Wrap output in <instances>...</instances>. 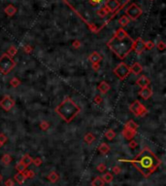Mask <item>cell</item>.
<instances>
[{
    "label": "cell",
    "instance_id": "45",
    "mask_svg": "<svg viewBox=\"0 0 166 186\" xmlns=\"http://www.w3.org/2000/svg\"><path fill=\"white\" fill-rule=\"evenodd\" d=\"M4 184H5V186H15V182H14V180L12 178H8Z\"/></svg>",
    "mask_w": 166,
    "mask_h": 186
},
{
    "label": "cell",
    "instance_id": "24",
    "mask_svg": "<svg viewBox=\"0 0 166 186\" xmlns=\"http://www.w3.org/2000/svg\"><path fill=\"white\" fill-rule=\"evenodd\" d=\"M116 136H117V134L115 132L114 130H112V129L107 130L105 132V137L107 139H109V141H113Z\"/></svg>",
    "mask_w": 166,
    "mask_h": 186
},
{
    "label": "cell",
    "instance_id": "34",
    "mask_svg": "<svg viewBox=\"0 0 166 186\" xmlns=\"http://www.w3.org/2000/svg\"><path fill=\"white\" fill-rule=\"evenodd\" d=\"M119 23L122 26H125L129 23V20H128V18H127L126 16H122V18L119 20Z\"/></svg>",
    "mask_w": 166,
    "mask_h": 186
},
{
    "label": "cell",
    "instance_id": "13",
    "mask_svg": "<svg viewBox=\"0 0 166 186\" xmlns=\"http://www.w3.org/2000/svg\"><path fill=\"white\" fill-rule=\"evenodd\" d=\"M122 136H124V139H126V141H131V139H133V137L137 134V132H132V131H130V130L126 129V128L124 127V130H122Z\"/></svg>",
    "mask_w": 166,
    "mask_h": 186
},
{
    "label": "cell",
    "instance_id": "26",
    "mask_svg": "<svg viewBox=\"0 0 166 186\" xmlns=\"http://www.w3.org/2000/svg\"><path fill=\"white\" fill-rule=\"evenodd\" d=\"M15 169H16V171H18V173H23L26 169H27V167H26L25 164L23 163L21 160L17 163V165H16V167H15Z\"/></svg>",
    "mask_w": 166,
    "mask_h": 186
},
{
    "label": "cell",
    "instance_id": "23",
    "mask_svg": "<svg viewBox=\"0 0 166 186\" xmlns=\"http://www.w3.org/2000/svg\"><path fill=\"white\" fill-rule=\"evenodd\" d=\"M12 160H13V159H12V156L10 155V154H8V153L4 154V155L2 156V158H1V162H2V163H3L5 166L10 165Z\"/></svg>",
    "mask_w": 166,
    "mask_h": 186
},
{
    "label": "cell",
    "instance_id": "47",
    "mask_svg": "<svg viewBox=\"0 0 166 186\" xmlns=\"http://www.w3.org/2000/svg\"><path fill=\"white\" fill-rule=\"evenodd\" d=\"M2 179H3V176H2V175L0 173V182L2 181Z\"/></svg>",
    "mask_w": 166,
    "mask_h": 186
},
{
    "label": "cell",
    "instance_id": "16",
    "mask_svg": "<svg viewBox=\"0 0 166 186\" xmlns=\"http://www.w3.org/2000/svg\"><path fill=\"white\" fill-rule=\"evenodd\" d=\"M129 68H130V73H133L135 75H139L142 72V70H143V67L141 66V64L139 62L133 64L131 66H129Z\"/></svg>",
    "mask_w": 166,
    "mask_h": 186
},
{
    "label": "cell",
    "instance_id": "4",
    "mask_svg": "<svg viewBox=\"0 0 166 186\" xmlns=\"http://www.w3.org/2000/svg\"><path fill=\"white\" fill-rule=\"evenodd\" d=\"M16 62L12 57H10L7 53L3 54L0 57V72L3 75H7L15 68Z\"/></svg>",
    "mask_w": 166,
    "mask_h": 186
},
{
    "label": "cell",
    "instance_id": "14",
    "mask_svg": "<svg viewBox=\"0 0 166 186\" xmlns=\"http://www.w3.org/2000/svg\"><path fill=\"white\" fill-rule=\"evenodd\" d=\"M97 89L101 94H107L108 92L110 91L111 86L106 81H101L99 83V85H98V87H97Z\"/></svg>",
    "mask_w": 166,
    "mask_h": 186
},
{
    "label": "cell",
    "instance_id": "35",
    "mask_svg": "<svg viewBox=\"0 0 166 186\" xmlns=\"http://www.w3.org/2000/svg\"><path fill=\"white\" fill-rule=\"evenodd\" d=\"M156 48H157L158 51H164L166 49V44L163 41H158L156 43Z\"/></svg>",
    "mask_w": 166,
    "mask_h": 186
},
{
    "label": "cell",
    "instance_id": "6",
    "mask_svg": "<svg viewBox=\"0 0 166 186\" xmlns=\"http://www.w3.org/2000/svg\"><path fill=\"white\" fill-rule=\"evenodd\" d=\"M114 73L120 80H124L125 78H127V76L130 74V68L124 62H120L118 66L115 67L114 69Z\"/></svg>",
    "mask_w": 166,
    "mask_h": 186
},
{
    "label": "cell",
    "instance_id": "19",
    "mask_svg": "<svg viewBox=\"0 0 166 186\" xmlns=\"http://www.w3.org/2000/svg\"><path fill=\"white\" fill-rule=\"evenodd\" d=\"M111 150V148H110V146L108 145L106 142H102V143L100 144L99 146H98V151L100 152L101 154H108L110 152Z\"/></svg>",
    "mask_w": 166,
    "mask_h": 186
},
{
    "label": "cell",
    "instance_id": "1",
    "mask_svg": "<svg viewBox=\"0 0 166 186\" xmlns=\"http://www.w3.org/2000/svg\"><path fill=\"white\" fill-rule=\"evenodd\" d=\"M120 162H125V163H130L137 169V171L141 173L144 177H149L151 175L156 171V169L160 166L161 161L158 159V157L153 153L148 147L142 150L140 153L137 155L135 158L132 160H124L121 159Z\"/></svg>",
    "mask_w": 166,
    "mask_h": 186
},
{
    "label": "cell",
    "instance_id": "5",
    "mask_svg": "<svg viewBox=\"0 0 166 186\" xmlns=\"http://www.w3.org/2000/svg\"><path fill=\"white\" fill-rule=\"evenodd\" d=\"M129 110L131 113L137 117H144L147 113H148V109L146 108L145 105H143L139 100H134L133 102L129 105Z\"/></svg>",
    "mask_w": 166,
    "mask_h": 186
},
{
    "label": "cell",
    "instance_id": "43",
    "mask_svg": "<svg viewBox=\"0 0 166 186\" xmlns=\"http://www.w3.org/2000/svg\"><path fill=\"white\" fill-rule=\"evenodd\" d=\"M72 47H73L74 49H79V48L81 47V42L78 40L73 41V43H72Z\"/></svg>",
    "mask_w": 166,
    "mask_h": 186
},
{
    "label": "cell",
    "instance_id": "18",
    "mask_svg": "<svg viewBox=\"0 0 166 186\" xmlns=\"http://www.w3.org/2000/svg\"><path fill=\"white\" fill-rule=\"evenodd\" d=\"M84 141H85L86 144H88V145L92 144L93 142L95 141L94 134H93L92 132H86L85 134V136H84Z\"/></svg>",
    "mask_w": 166,
    "mask_h": 186
},
{
    "label": "cell",
    "instance_id": "42",
    "mask_svg": "<svg viewBox=\"0 0 166 186\" xmlns=\"http://www.w3.org/2000/svg\"><path fill=\"white\" fill-rule=\"evenodd\" d=\"M112 171L115 173V175H119V173H121L122 169L120 168L119 166H114V167H113V169H112Z\"/></svg>",
    "mask_w": 166,
    "mask_h": 186
},
{
    "label": "cell",
    "instance_id": "3",
    "mask_svg": "<svg viewBox=\"0 0 166 186\" xmlns=\"http://www.w3.org/2000/svg\"><path fill=\"white\" fill-rule=\"evenodd\" d=\"M55 113L66 123H70L80 113L81 108L71 98L67 96L55 107Z\"/></svg>",
    "mask_w": 166,
    "mask_h": 186
},
{
    "label": "cell",
    "instance_id": "9",
    "mask_svg": "<svg viewBox=\"0 0 166 186\" xmlns=\"http://www.w3.org/2000/svg\"><path fill=\"white\" fill-rule=\"evenodd\" d=\"M133 50L135 51L137 55H140L145 51V42H144L142 38H138L136 41H134Z\"/></svg>",
    "mask_w": 166,
    "mask_h": 186
},
{
    "label": "cell",
    "instance_id": "41",
    "mask_svg": "<svg viewBox=\"0 0 166 186\" xmlns=\"http://www.w3.org/2000/svg\"><path fill=\"white\" fill-rule=\"evenodd\" d=\"M96 169H97V171H99V173H104V171H106V165L103 163H101L97 166V168Z\"/></svg>",
    "mask_w": 166,
    "mask_h": 186
},
{
    "label": "cell",
    "instance_id": "12",
    "mask_svg": "<svg viewBox=\"0 0 166 186\" xmlns=\"http://www.w3.org/2000/svg\"><path fill=\"white\" fill-rule=\"evenodd\" d=\"M151 84V80L145 75H142L139 77L136 80V85L139 86L140 88H144V87H147Z\"/></svg>",
    "mask_w": 166,
    "mask_h": 186
},
{
    "label": "cell",
    "instance_id": "27",
    "mask_svg": "<svg viewBox=\"0 0 166 186\" xmlns=\"http://www.w3.org/2000/svg\"><path fill=\"white\" fill-rule=\"evenodd\" d=\"M101 177L103 178L105 183H111L113 181V179H114V176H113V175L111 173H105L104 175H103V176H101Z\"/></svg>",
    "mask_w": 166,
    "mask_h": 186
},
{
    "label": "cell",
    "instance_id": "32",
    "mask_svg": "<svg viewBox=\"0 0 166 186\" xmlns=\"http://www.w3.org/2000/svg\"><path fill=\"white\" fill-rule=\"evenodd\" d=\"M23 175H25V177L27 179V178H32L35 176V173L33 171H30V170H25L23 171Z\"/></svg>",
    "mask_w": 166,
    "mask_h": 186
},
{
    "label": "cell",
    "instance_id": "7",
    "mask_svg": "<svg viewBox=\"0 0 166 186\" xmlns=\"http://www.w3.org/2000/svg\"><path fill=\"white\" fill-rule=\"evenodd\" d=\"M15 104H16V101L14 100V98H12L8 95H5L0 100V107L4 111H7V112L10 111L15 106Z\"/></svg>",
    "mask_w": 166,
    "mask_h": 186
},
{
    "label": "cell",
    "instance_id": "46",
    "mask_svg": "<svg viewBox=\"0 0 166 186\" xmlns=\"http://www.w3.org/2000/svg\"><path fill=\"white\" fill-rule=\"evenodd\" d=\"M90 3L92 4V5H98V4L102 3L103 0H90Z\"/></svg>",
    "mask_w": 166,
    "mask_h": 186
},
{
    "label": "cell",
    "instance_id": "37",
    "mask_svg": "<svg viewBox=\"0 0 166 186\" xmlns=\"http://www.w3.org/2000/svg\"><path fill=\"white\" fill-rule=\"evenodd\" d=\"M155 47L153 41H146L145 42V49L147 50H153V48Z\"/></svg>",
    "mask_w": 166,
    "mask_h": 186
},
{
    "label": "cell",
    "instance_id": "29",
    "mask_svg": "<svg viewBox=\"0 0 166 186\" xmlns=\"http://www.w3.org/2000/svg\"><path fill=\"white\" fill-rule=\"evenodd\" d=\"M39 127H40V129L42 130V131H48V130L50 129V124L48 122V121H42V122L40 123Z\"/></svg>",
    "mask_w": 166,
    "mask_h": 186
},
{
    "label": "cell",
    "instance_id": "28",
    "mask_svg": "<svg viewBox=\"0 0 166 186\" xmlns=\"http://www.w3.org/2000/svg\"><path fill=\"white\" fill-rule=\"evenodd\" d=\"M16 12H17V9L14 7L13 5H9V6H7V8L5 9V13L7 14L8 16H14L16 14Z\"/></svg>",
    "mask_w": 166,
    "mask_h": 186
},
{
    "label": "cell",
    "instance_id": "8",
    "mask_svg": "<svg viewBox=\"0 0 166 186\" xmlns=\"http://www.w3.org/2000/svg\"><path fill=\"white\" fill-rule=\"evenodd\" d=\"M126 15L131 19V20H136L139 17L141 16L142 14V10L139 8L138 6L135 5V4H132L126 9Z\"/></svg>",
    "mask_w": 166,
    "mask_h": 186
},
{
    "label": "cell",
    "instance_id": "30",
    "mask_svg": "<svg viewBox=\"0 0 166 186\" xmlns=\"http://www.w3.org/2000/svg\"><path fill=\"white\" fill-rule=\"evenodd\" d=\"M10 85L13 87V88H17V87H19L21 85V81L19 78H17V77H14V78L11 79L10 81Z\"/></svg>",
    "mask_w": 166,
    "mask_h": 186
},
{
    "label": "cell",
    "instance_id": "21",
    "mask_svg": "<svg viewBox=\"0 0 166 186\" xmlns=\"http://www.w3.org/2000/svg\"><path fill=\"white\" fill-rule=\"evenodd\" d=\"M104 185H105V182L101 176H96L91 181V186H104Z\"/></svg>",
    "mask_w": 166,
    "mask_h": 186
},
{
    "label": "cell",
    "instance_id": "25",
    "mask_svg": "<svg viewBox=\"0 0 166 186\" xmlns=\"http://www.w3.org/2000/svg\"><path fill=\"white\" fill-rule=\"evenodd\" d=\"M32 160H33V159L31 158L30 155H28V154H25V155H23V158L21 159V161L23 162V163L25 164L26 167L30 166L31 164H32Z\"/></svg>",
    "mask_w": 166,
    "mask_h": 186
},
{
    "label": "cell",
    "instance_id": "20",
    "mask_svg": "<svg viewBox=\"0 0 166 186\" xmlns=\"http://www.w3.org/2000/svg\"><path fill=\"white\" fill-rule=\"evenodd\" d=\"M47 178H48V180H49L50 182L55 183V182H57V181H58L59 175H58V173H57L56 171H52L50 175H48Z\"/></svg>",
    "mask_w": 166,
    "mask_h": 186
},
{
    "label": "cell",
    "instance_id": "36",
    "mask_svg": "<svg viewBox=\"0 0 166 186\" xmlns=\"http://www.w3.org/2000/svg\"><path fill=\"white\" fill-rule=\"evenodd\" d=\"M32 164H34L36 167H40L43 164V160L40 158V157H36L35 159L32 160Z\"/></svg>",
    "mask_w": 166,
    "mask_h": 186
},
{
    "label": "cell",
    "instance_id": "44",
    "mask_svg": "<svg viewBox=\"0 0 166 186\" xmlns=\"http://www.w3.org/2000/svg\"><path fill=\"white\" fill-rule=\"evenodd\" d=\"M91 67L94 71L99 70L100 68V62H94V64H91Z\"/></svg>",
    "mask_w": 166,
    "mask_h": 186
},
{
    "label": "cell",
    "instance_id": "17",
    "mask_svg": "<svg viewBox=\"0 0 166 186\" xmlns=\"http://www.w3.org/2000/svg\"><path fill=\"white\" fill-rule=\"evenodd\" d=\"M126 128V129H128V130H130V131L132 132H137V131H138V124L135 122V121H133V120H129L128 122L125 124V126H124Z\"/></svg>",
    "mask_w": 166,
    "mask_h": 186
},
{
    "label": "cell",
    "instance_id": "31",
    "mask_svg": "<svg viewBox=\"0 0 166 186\" xmlns=\"http://www.w3.org/2000/svg\"><path fill=\"white\" fill-rule=\"evenodd\" d=\"M17 52H18V49L15 47V46H11L10 48L8 49V51H7V54H8L10 57H15L16 54H17Z\"/></svg>",
    "mask_w": 166,
    "mask_h": 186
},
{
    "label": "cell",
    "instance_id": "15",
    "mask_svg": "<svg viewBox=\"0 0 166 186\" xmlns=\"http://www.w3.org/2000/svg\"><path fill=\"white\" fill-rule=\"evenodd\" d=\"M103 60V58L101 57V55L97 52H92L88 57V60L91 64H94V62H100Z\"/></svg>",
    "mask_w": 166,
    "mask_h": 186
},
{
    "label": "cell",
    "instance_id": "11",
    "mask_svg": "<svg viewBox=\"0 0 166 186\" xmlns=\"http://www.w3.org/2000/svg\"><path fill=\"white\" fill-rule=\"evenodd\" d=\"M138 94L143 100H147L153 96V90H151V88H150L149 86H147V87H144V88H141V90L139 91Z\"/></svg>",
    "mask_w": 166,
    "mask_h": 186
},
{
    "label": "cell",
    "instance_id": "2",
    "mask_svg": "<svg viewBox=\"0 0 166 186\" xmlns=\"http://www.w3.org/2000/svg\"><path fill=\"white\" fill-rule=\"evenodd\" d=\"M133 45L134 40L124 28H119L112 39L107 43L109 49L121 60L125 59L129 55V53L133 50Z\"/></svg>",
    "mask_w": 166,
    "mask_h": 186
},
{
    "label": "cell",
    "instance_id": "39",
    "mask_svg": "<svg viewBox=\"0 0 166 186\" xmlns=\"http://www.w3.org/2000/svg\"><path fill=\"white\" fill-rule=\"evenodd\" d=\"M128 146H129V148H131V149H135L136 147L138 146V143H137L136 141L131 139V141H129V143H128Z\"/></svg>",
    "mask_w": 166,
    "mask_h": 186
},
{
    "label": "cell",
    "instance_id": "33",
    "mask_svg": "<svg viewBox=\"0 0 166 186\" xmlns=\"http://www.w3.org/2000/svg\"><path fill=\"white\" fill-rule=\"evenodd\" d=\"M7 141H8V137H7L6 134H3V132H0V148L6 143Z\"/></svg>",
    "mask_w": 166,
    "mask_h": 186
},
{
    "label": "cell",
    "instance_id": "10",
    "mask_svg": "<svg viewBox=\"0 0 166 186\" xmlns=\"http://www.w3.org/2000/svg\"><path fill=\"white\" fill-rule=\"evenodd\" d=\"M119 6H120V2L118 0H107L104 9L108 13H110V12L116 11L119 8Z\"/></svg>",
    "mask_w": 166,
    "mask_h": 186
},
{
    "label": "cell",
    "instance_id": "22",
    "mask_svg": "<svg viewBox=\"0 0 166 186\" xmlns=\"http://www.w3.org/2000/svg\"><path fill=\"white\" fill-rule=\"evenodd\" d=\"M14 179H15L19 184H23L26 178L25 177L23 173H17L15 175H14Z\"/></svg>",
    "mask_w": 166,
    "mask_h": 186
},
{
    "label": "cell",
    "instance_id": "38",
    "mask_svg": "<svg viewBox=\"0 0 166 186\" xmlns=\"http://www.w3.org/2000/svg\"><path fill=\"white\" fill-rule=\"evenodd\" d=\"M23 51H25L26 54H31L33 51V47H31L30 45H25L23 46Z\"/></svg>",
    "mask_w": 166,
    "mask_h": 186
},
{
    "label": "cell",
    "instance_id": "40",
    "mask_svg": "<svg viewBox=\"0 0 166 186\" xmlns=\"http://www.w3.org/2000/svg\"><path fill=\"white\" fill-rule=\"evenodd\" d=\"M93 101H94V103H96V104H101L102 103V96H99V95H97L96 96H94V98H93Z\"/></svg>",
    "mask_w": 166,
    "mask_h": 186
}]
</instances>
